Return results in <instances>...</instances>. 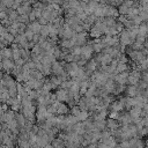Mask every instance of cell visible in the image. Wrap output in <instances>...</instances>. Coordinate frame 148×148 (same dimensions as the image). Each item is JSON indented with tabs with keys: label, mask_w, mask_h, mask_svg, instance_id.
Masks as SVG:
<instances>
[{
	"label": "cell",
	"mask_w": 148,
	"mask_h": 148,
	"mask_svg": "<svg viewBox=\"0 0 148 148\" xmlns=\"http://www.w3.org/2000/svg\"><path fill=\"white\" fill-rule=\"evenodd\" d=\"M118 10H119V14H120V15H128V14H131L132 8H130L128 6H126V5L123 2L120 6H118Z\"/></svg>",
	"instance_id": "obj_2"
},
{
	"label": "cell",
	"mask_w": 148,
	"mask_h": 148,
	"mask_svg": "<svg viewBox=\"0 0 148 148\" xmlns=\"http://www.w3.org/2000/svg\"><path fill=\"white\" fill-rule=\"evenodd\" d=\"M28 28H29L32 32H38V31L42 30V24H40L39 22H37V21H32V22L28 25Z\"/></svg>",
	"instance_id": "obj_3"
},
{
	"label": "cell",
	"mask_w": 148,
	"mask_h": 148,
	"mask_svg": "<svg viewBox=\"0 0 148 148\" xmlns=\"http://www.w3.org/2000/svg\"><path fill=\"white\" fill-rule=\"evenodd\" d=\"M29 21H30L29 14H23V15H20L18 16V22H21V23H27Z\"/></svg>",
	"instance_id": "obj_5"
},
{
	"label": "cell",
	"mask_w": 148,
	"mask_h": 148,
	"mask_svg": "<svg viewBox=\"0 0 148 148\" xmlns=\"http://www.w3.org/2000/svg\"><path fill=\"white\" fill-rule=\"evenodd\" d=\"M104 12H105L104 17H114V16L119 15L118 8H116L114 6H111V5H105L104 6Z\"/></svg>",
	"instance_id": "obj_1"
},
{
	"label": "cell",
	"mask_w": 148,
	"mask_h": 148,
	"mask_svg": "<svg viewBox=\"0 0 148 148\" xmlns=\"http://www.w3.org/2000/svg\"><path fill=\"white\" fill-rule=\"evenodd\" d=\"M104 6H105V5H102V3H99V5H98V7L96 8V10H95V13H94V15H95L96 17H102V16H105Z\"/></svg>",
	"instance_id": "obj_4"
}]
</instances>
